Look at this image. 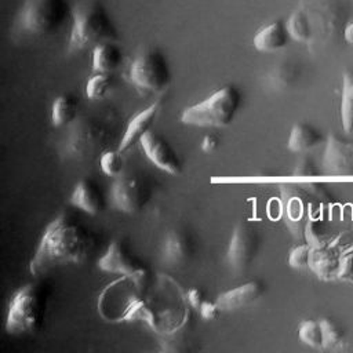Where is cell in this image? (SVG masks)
Segmentation results:
<instances>
[{
    "label": "cell",
    "mask_w": 353,
    "mask_h": 353,
    "mask_svg": "<svg viewBox=\"0 0 353 353\" xmlns=\"http://www.w3.org/2000/svg\"><path fill=\"white\" fill-rule=\"evenodd\" d=\"M128 79L141 92L164 91L171 83V69L165 54L156 47L139 52L130 65Z\"/></svg>",
    "instance_id": "cell-7"
},
{
    "label": "cell",
    "mask_w": 353,
    "mask_h": 353,
    "mask_svg": "<svg viewBox=\"0 0 353 353\" xmlns=\"http://www.w3.org/2000/svg\"><path fill=\"white\" fill-rule=\"evenodd\" d=\"M343 40L349 44H353V19H349L346 22V25L343 26V32H342Z\"/></svg>",
    "instance_id": "cell-33"
},
{
    "label": "cell",
    "mask_w": 353,
    "mask_h": 353,
    "mask_svg": "<svg viewBox=\"0 0 353 353\" xmlns=\"http://www.w3.org/2000/svg\"><path fill=\"white\" fill-rule=\"evenodd\" d=\"M92 248V233L80 219L65 211L47 225L30 259L29 270L40 276L62 263H83Z\"/></svg>",
    "instance_id": "cell-1"
},
{
    "label": "cell",
    "mask_w": 353,
    "mask_h": 353,
    "mask_svg": "<svg viewBox=\"0 0 353 353\" xmlns=\"http://www.w3.org/2000/svg\"><path fill=\"white\" fill-rule=\"evenodd\" d=\"M160 102H154L146 109L138 112L127 124V128L124 131V135L121 137L117 148L123 152L128 150L132 145L141 141V138L150 131L156 117L160 113Z\"/></svg>",
    "instance_id": "cell-15"
},
{
    "label": "cell",
    "mask_w": 353,
    "mask_h": 353,
    "mask_svg": "<svg viewBox=\"0 0 353 353\" xmlns=\"http://www.w3.org/2000/svg\"><path fill=\"white\" fill-rule=\"evenodd\" d=\"M143 153L160 170L176 175L182 171V161L174 146L159 132L148 131L139 141Z\"/></svg>",
    "instance_id": "cell-11"
},
{
    "label": "cell",
    "mask_w": 353,
    "mask_h": 353,
    "mask_svg": "<svg viewBox=\"0 0 353 353\" xmlns=\"http://www.w3.org/2000/svg\"><path fill=\"white\" fill-rule=\"evenodd\" d=\"M323 165L330 175H353V141L330 134L324 149Z\"/></svg>",
    "instance_id": "cell-12"
},
{
    "label": "cell",
    "mask_w": 353,
    "mask_h": 353,
    "mask_svg": "<svg viewBox=\"0 0 353 353\" xmlns=\"http://www.w3.org/2000/svg\"><path fill=\"white\" fill-rule=\"evenodd\" d=\"M98 268L103 272L120 274L131 280L141 291L146 285L149 270L123 240H113L105 254L98 259Z\"/></svg>",
    "instance_id": "cell-8"
},
{
    "label": "cell",
    "mask_w": 353,
    "mask_h": 353,
    "mask_svg": "<svg viewBox=\"0 0 353 353\" xmlns=\"http://www.w3.org/2000/svg\"><path fill=\"white\" fill-rule=\"evenodd\" d=\"M150 189L139 176H119L110 188V199L121 212L135 214L150 200Z\"/></svg>",
    "instance_id": "cell-10"
},
{
    "label": "cell",
    "mask_w": 353,
    "mask_h": 353,
    "mask_svg": "<svg viewBox=\"0 0 353 353\" xmlns=\"http://www.w3.org/2000/svg\"><path fill=\"white\" fill-rule=\"evenodd\" d=\"M79 110V101L69 94L59 95L54 103L51 110V120L52 124L59 127L72 123L77 117Z\"/></svg>",
    "instance_id": "cell-23"
},
{
    "label": "cell",
    "mask_w": 353,
    "mask_h": 353,
    "mask_svg": "<svg viewBox=\"0 0 353 353\" xmlns=\"http://www.w3.org/2000/svg\"><path fill=\"white\" fill-rule=\"evenodd\" d=\"M117 134L116 117L110 112H95L76 117L65 138V153L77 160L101 156L110 149Z\"/></svg>",
    "instance_id": "cell-2"
},
{
    "label": "cell",
    "mask_w": 353,
    "mask_h": 353,
    "mask_svg": "<svg viewBox=\"0 0 353 353\" xmlns=\"http://www.w3.org/2000/svg\"><path fill=\"white\" fill-rule=\"evenodd\" d=\"M341 121L345 132L353 131V69H346L342 74Z\"/></svg>",
    "instance_id": "cell-21"
},
{
    "label": "cell",
    "mask_w": 353,
    "mask_h": 353,
    "mask_svg": "<svg viewBox=\"0 0 353 353\" xmlns=\"http://www.w3.org/2000/svg\"><path fill=\"white\" fill-rule=\"evenodd\" d=\"M72 17L69 0H25L15 18V29L32 36L52 34Z\"/></svg>",
    "instance_id": "cell-4"
},
{
    "label": "cell",
    "mask_w": 353,
    "mask_h": 353,
    "mask_svg": "<svg viewBox=\"0 0 353 353\" xmlns=\"http://www.w3.org/2000/svg\"><path fill=\"white\" fill-rule=\"evenodd\" d=\"M200 314L203 319L205 320H212V319H216L219 312H221V307L218 306L216 302H208V301H204L199 309Z\"/></svg>",
    "instance_id": "cell-30"
},
{
    "label": "cell",
    "mask_w": 353,
    "mask_h": 353,
    "mask_svg": "<svg viewBox=\"0 0 353 353\" xmlns=\"http://www.w3.org/2000/svg\"><path fill=\"white\" fill-rule=\"evenodd\" d=\"M119 40V30L101 1L73 8L72 29L68 43L69 52H80L105 41Z\"/></svg>",
    "instance_id": "cell-3"
},
{
    "label": "cell",
    "mask_w": 353,
    "mask_h": 353,
    "mask_svg": "<svg viewBox=\"0 0 353 353\" xmlns=\"http://www.w3.org/2000/svg\"><path fill=\"white\" fill-rule=\"evenodd\" d=\"M124 59L123 50L114 41H105L92 48V70L113 73L121 66Z\"/></svg>",
    "instance_id": "cell-19"
},
{
    "label": "cell",
    "mask_w": 353,
    "mask_h": 353,
    "mask_svg": "<svg viewBox=\"0 0 353 353\" xmlns=\"http://www.w3.org/2000/svg\"><path fill=\"white\" fill-rule=\"evenodd\" d=\"M299 339L312 347L323 346V328L320 321L316 320H303L298 327Z\"/></svg>",
    "instance_id": "cell-27"
},
{
    "label": "cell",
    "mask_w": 353,
    "mask_h": 353,
    "mask_svg": "<svg viewBox=\"0 0 353 353\" xmlns=\"http://www.w3.org/2000/svg\"><path fill=\"white\" fill-rule=\"evenodd\" d=\"M194 252L192 236L182 229L167 232L161 244V261L171 268L186 265Z\"/></svg>",
    "instance_id": "cell-13"
},
{
    "label": "cell",
    "mask_w": 353,
    "mask_h": 353,
    "mask_svg": "<svg viewBox=\"0 0 353 353\" xmlns=\"http://www.w3.org/2000/svg\"><path fill=\"white\" fill-rule=\"evenodd\" d=\"M241 99L240 90L233 84H226L201 102L188 106L181 120L188 125L226 127L233 121Z\"/></svg>",
    "instance_id": "cell-5"
},
{
    "label": "cell",
    "mask_w": 353,
    "mask_h": 353,
    "mask_svg": "<svg viewBox=\"0 0 353 353\" xmlns=\"http://www.w3.org/2000/svg\"><path fill=\"white\" fill-rule=\"evenodd\" d=\"M310 254H312L310 244H299L291 250L288 255V263L295 269L306 268L309 266V262H310Z\"/></svg>",
    "instance_id": "cell-28"
},
{
    "label": "cell",
    "mask_w": 353,
    "mask_h": 353,
    "mask_svg": "<svg viewBox=\"0 0 353 353\" xmlns=\"http://www.w3.org/2000/svg\"><path fill=\"white\" fill-rule=\"evenodd\" d=\"M47 295L37 284H26L18 288L10 299L6 330L10 334L21 335L36 331L44 320Z\"/></svg>",
    "instance_id": "cell-6"
},
{
    "label": "cell",
    "mask_w": 353,
    "mask_h": 353,
    "mask_svg": "<svg viewBox=\"0 0 353 353\" xmlns=\"http://www.w3.org/2000/svg\"><path fill=\"white\" fill-rule=\"evenodd\" d=\"M294 174L298 176H306V175H317V174H320V171H319L314 160L309 156H305L296 163Z\"/></svg>",
    "instance_id": "cell-29"
},
{
    "label": "cell",
    "mask_w": 353,
    "mask_h": 353,
    "mask_svg": "<svg viewBox=\"0 0 353 353\" xmlns=\"http://www.w3.org/2000/svg\"><path fill=\"white\" fill-rule=\"evenodd\" d=\"M291 36L288 33L285 21L276 19L265 26H262L254 36L252 44L261 52H274L284 48Z\"/></svg>",
    "instance_id": "cell-17"
},
{
    "label": "cell",
    "mask_w": 353,
    "mask_h": 353,
    "mask_svg": "<svg viewBox=\"0 0 353 353\" xmlns=\"http://www.w3.org/2000/svg\"><path fill=\"white\" fill-rule=\"evenodd\" d=\"M288 33L292 40L299 43H310L313 37V29L310 18L305 8H296L291 12L285 21Z\"/></svg>",
    "instance_id": "cell-22"
},
{
    "label": "cell",
    "mask_w": 353,
    "mask_h": 353,
    "mask_svg": "<svg viewBox=\"0 0 353 353\" xmlns=\"http://www.w3.org/2000/svg\"><path fill=\"white\" fill-rule=\"evenodd\" d=\"M70 203L74 208L88 215H97L105 207V197L101 186L95 181L85 178L74 186L70 194Z\"/></svg>",
    "instance_id": "cell-14"
},
{
    "label": "cell",
    "mask_w": 353,
    "mask_h": 353,
    "mask_svg": "<svg viewBox=\"0 0 353 353\" xmlns=\"http://www.w3.org/2000/svg\"><path fill=\"white\" fill-rule=\"evenodd\" d=\"M259 234L252 223L240 222L233 229L228 245V263L234 272H244L259 251Z\"/></svg>",
    "instance_id": "cell-9"
},
{
    "label": "cell",
    "mask_w": 353,
    "mask_h": 353,
    "mask_svg": "<svg viewBox=\"0 0 353 353\" xmlns=\"http://www.w3.org/2000/svg\"><path fill=\"white\" fill-rule=\"evenodd\" d=\"M186 296H188V301H189L190 306H192L193 309H196V310H199L200 306H201V303L204 302L203 291L199 290V288H190V290L188 291V295H186Z\"/></svg>",
    "instance_id": "cell-32"
},
{
    "label": "cell",
    "mask_w": 353,
    "mask_h": 353,
    "mask_svg": "<svg viewBox=\"0 0 353 353\" xmlns=\"http://www.w3.org/2000/svg\"><path fill=\"white\" fill-rule=\"evenodd\" d=\"M263 292H265L263 283L258 280H252L219 294L215 302L218 303L221 310H236L252 302H256L263 295Z\"/></svg>",
    "instance_id": "cell-16"
},
{
    "label": "cell",
    "mask_w": 353,
    "mask_h": 353,
    "mask_svg": "<svg viewBox=\"0 0 353 353\" xmlns=\"http://www.w3.org/2000/svg\"><path fill=\"white\" fill-rule=\"evenodd\" d=\"M323 328V347L339 349L346 343V336L343 330L330 319L320 320Z\"/></svg>",
    "instance_id": "cell-26"
},
{
    "label": "cell",
    "mask_w": 353,
    "mask_h": 353,
    "mask_svg": "<svg viewBox=\"0 0 353 353\" xmlns=\"http://www.w3.org/2000/svg\"><path fill=\"white\" fill-rule=\"evenodd\" d=\"M124 152L120 150L119 148L116 149H108L99 156V164L102 171L109 175V176H120L124 165H125V159H124Z\"/></svg>",
    "instance_id": "cell-25"
},
{
    "label": "cell",
    "mask_w": 353,
    "mask_h": 353,
    "mask_svg": "<svg viewBox=\"0 0 353 353\" xmlns=\"http://www.w3.org/2000/svg\"><path fill=\"white\" fill-rule=\"evenodd\" d=\"M324 141L323 132L309 123H296L288 137L287 146L291 152H307Z\"/></svg>",
    "instance_id": "cell-18"
},
{
    "label": "cell",
    "mask_w": 353,
    "mask_h": 353,
    "mask_svg": "<svg viewBox=\"0 0 353 353\" xmlns=\"http://www.w3.org/2000/svg\"><path fill=\"white\" fill-rule=\"evenodd\" d=\"M114 85V77L112 73H103V72H95L92 74L85 85V94L90 99H101Z\"/></svg>",
    "instance_id": "cell-24"
},
{
    "label": "cell",
    "mask_w": 353,
    "mask_h": 353,
    "mask_svg": "<svg viewBox=\"0 0 353 353\" xmlns=\"http://www.w3.org/2000/svg\"><path fill=\"white\" fill-rule=\"evenodd\" d=\"M219 146V138L215 134H207L201 141V149L205 153H211Z\"/></svg>",
    "instance_id": "cell-31"
},
{
    "label": "cell",
    "mask_w": 353,
    "mask_h": 353,
    "mask_svg": "<svg viewBox=\"0 0 353 353\" xmlns=\"http://www.w3.org/2000/svg\"><path fill=\"white\" fill-rule=\"evenodd\" d=\"M301 76V66L292 61H284L266 76V83L273 90H285L294 85Z\"/></svg>",
    "instance_id": "cell-20"
}]
</instances>
